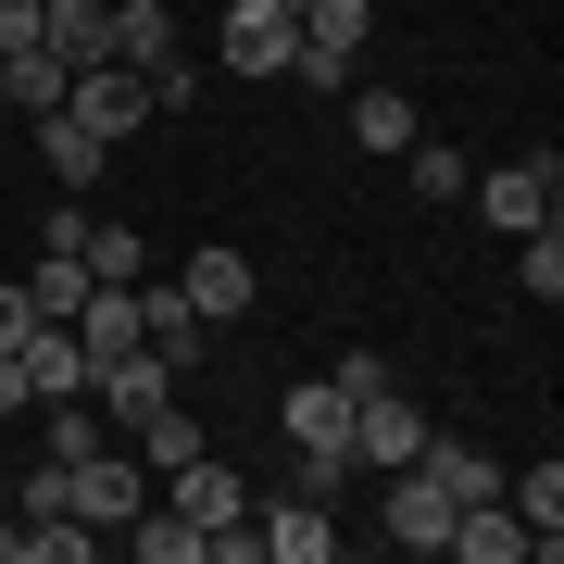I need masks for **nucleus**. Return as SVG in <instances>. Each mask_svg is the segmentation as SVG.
<instances>
[{
  "label": "nucleus",
  "instance_id": "nucleus-1",
  "mask_svg": "<svg viewBox=\"0 0 564 564\" xmlns=\"http://www.w3.org/2000/svg\"><path fill=\"white\" fill-rule=\"evenodd\" d=\"M364 51H377V0H302V39H289V88H339L364 76Z\"/></svg>",
  "mask_w": 564,
  "mask_h": 564
},
{
  "label": "nucleus",
  "instance_id": "nucleus-2",
  "mask_svg": "<svg viewBox=\"0 0 564 564\" xmlns=\"http://www.w3.org/2000/svg\"><path fill=\"white\" fill-rule=\"evenodd\" d=\"M289 39H302V0H226L214 63L226 76H289Z\"/></svg>",
  "mask_w": 564,
  "mask_h": 564
},
{
  "label": "nucleus",
  "instance_id": "nucleus-3",
  "mask_svg": "<svg viewBox=\"0 0 564 564\" xmlns=\"http://www.w3.org/2000/svg\"><path fill=\"white\" fill-rule=\"evenodd\" d=\"M414 452H426V402H414L402 377L364 389V402H351V464H364V477H389V464H414Z\"/></svg>",
  "mask_w": 564,
  "mask_h": 564
},
{
  "label": "nucleus",
  "instance_id": "nucleus-4",
  "mask_svg": "<svg viewBox=\"0 0 564 564\" xmlns=\"http://www.w3.org/2000/svg\"><path fill=\"white\" fill-rule=\"evenodd\" d=\"M251 527H263V564H339V502H314V489L251 502Z\"/></svg>",
  "mask_w": 564,
  "mask_h": 564
},
{
  "label": "nucleus",
  "instance_id": "nucleus-5",
  "mask_svg": "<svg viewBox=\"0 0 564 564\" xmlns=\"http://www.w3.org/2000/svg\"><path fill=\"white\" fill-rule=\"evenodd\" d=\"M63 113L101 126V139H139V126H151V76H139V63H88V76H63Z\"/></svg>",
  "mask_w": 564,
  "mask_h": 564
},
{
  "label": "nucleus",
  "instance_id": "nucleus-6",
  "mask_svg": "<svg viewBox=\"0 0 564 564\" xmlns=\"http://www.w3.org/2000/svg\"><path fill=\"white\" fill-rule=\"evenodd\" d=\"M139 339L176 364V377H202V364H214V326H202V302H188L176 276H139Z\"/></svg>",
  "mask_w": 564,
  "mask_h": 564
},
{
  "label": "nucleus",
  "instance_id": "nucleus-7",
  "mask_svg": "<svg viewBox=\"0 0 564 564\" xmlns=\"http://www.w3.org/2000/svg\"><path fill=\"white\" fill-rule=\"evenodd\" d=\"M552 188H564V163H552V139H540L527 163H489V176H477V214L527 239V226H552Z\"/></svg>",
  "mask_w": 564,
  "mask_h": 564
},
{
  "label": "nucleus",
  "instance_id": "nucleus-8",
  "mask_svg": "<svg viewBox=\"0 0 564 564\" xmlns=\"http://www.w3.org/2000/svg\"><path fill=\"white\" fill-rule=\"evenodd\" d=\"M163 502H176L188 527H239V514H251V477H239V464H214V452H188L176 477H163Z\"/></svg>",
  "mask_w": 564,
  "mask_h": 564
},
{
  "label": "nucleus",
  "instance_id": "nucleus-9",
  "mask_svg": "<svg viewBox=\"0 0 564 564\" xmlns=\"http://www.w3.org/2000/svg\"><path fill=\"white\" fill-rule=\"evenodd\" d=\"M452 514H464V502L426 477V464H389V540H402V552H440V540H452Z\"/></svg>",
  "mask_w": 564,
  "mask_h": 564
},
{
  "label": "nucleus",
  "instance_id": "nucleus-10",
  "mask_svg": "<svg viewBox=\"0 0 564 564\" xmlns=\"http://www.w3.org/2000/svg\"><path fill=\"white\" fill-rule=\"evenodd\" d=\"M39 163H51L63 202H88V188H101V163H113V139H101V126H76V113H39Z\"/></svg>",
  "mask_w": 564,
  "mask_h": 564
},
{
  "label": "nucleus",
  "instance_id": "nucleus-11",
  "mask_svg": "<svg viewBox=\"0 0 564 564\" xmlns=\"http://www.w3.org/2000/svg\"><path fill=\"white\" fill-rule=\"evenodd\" d=\"M176 289L202 302V326H239L263 276H251V251H226V239H214V251H188V276H176Z\"/></svg>",
  "mask_w": 564,
  "mask_h": 564
},
{
  "label": "nucleus",
  "instance_id": "nucleus-12",
  "mask_svg": "<svg viewBox=\"0 0 564 564\" xmlns=\"http://www.w3.org/2000/svg\"><path fill=\"white\" fill-rule=\"evenodd\" d=\"M25 414H39V402H76V389H88V351H76V326H25Z\"/></svg>",
  "mask_w": 564,
  "mask_h": 564
},
{
  "label": "nucleus",
  "instance_id": "nucleus-13",
  "mask_svg": "<svg viewBox=\"0 0 564 564\" xmlns=\"http://www.w3.org/2000/svg\"><path fill=\"white\" fill-rule=\"evenodd\" d=\"M426 139V113L402 101V88H351V151H377V163H402Z\"/></svg>",
  "mask_w": 564,
  "mask_h": 564
},
{
  "label": "nucleus",
  "instance_id": "nucleus-14",
  "mask_svg": "<svg viewBox=\"0 0 564 564\" xmlns=\"http://www.w3.org/2000/svg\"><path fill=\"white\" fill-rule=\"evenodd\" d=\"M276 426H289V452H351V402H339L326 377H302V389H289V402H276Z\"/></svg>",
  "mask_w": 564,
  "mask_h": 564
},
{
  "label": "nucleus",
  "instance_id": "nucleus-15",
  "mask_svg": "<svg viewBox=\"0 0 564 564\" xmlns=\"http://www.w3.org/2000/svg\"><path fill=\"white\" fill-rule=\"evenodd\" d=\"M502 502H514V527H527V540H540V564H552V552H564V464L540 452V464L502 489Z\"/></svg>",
  "mask_w": 564,
  "mask_h": 564
},
{
  "label": "nucleus",
  "instance_id": "nucleus-16",
  "mask_svg": "<svg viewBox=\"0 0 564 564\" xmlns=\"http://www.w3.org/2000/svg\"><path fill=\"white\" fill-rule=\"evenodd\" d=\"M88 289H101V276H88V251H51V239H39V276H25L39 326H76V302H88Z\"/></svg>",
  "mask_w": 564,
  "mask_h": 564
},
{
  "label": "nucleus",
  "instance_id": "nucleus-17",
  "mask_svg": "<svg viewBox=\"0 0 564 564\" xmlns=\"http://www.w3.org/2000/svg\"><path fill=\"white\" fill-rule=\"evenodd\" d=\"M414 464L452 489V502H489V489H502V464H489L477 440H440V426H426V452H414Z\"/></svg>",
  "mask_w": 564,
  "mask_h": 564
},
{
  "label": "nucleus",
  "instance_id": "nucleus-18",
  "mask_svg": "<svg viewBox=\"0 0 564 564\" xmlns=\"http://www.w3.org/2000/svg\"><path fill=\"white\" fill-rule=\"evenodd\" d=\"M101 440H113V426H101V402H88V389H76V402H39V452H51V464H88Z\"/></svg>",
  "mask_w": 564,
  "mask_h": 564
},
{
  "label": "nucleus",
  "instance_id": "nucleus-19",
  "mask_svg": "<svg viewBox=\"0 0 564 564\" xmlns=\"http://www.w3.org/2000/svg\"><path fill=\"white\" fill-rule=\"evenodd\" d=\"M126 540H139V564H202V527H188L176 502H139V514H126Z\"/></svg>",
  "mask_w": 564,
  "mask_h": 564
},
{
  "label": "nucleus",
  "instance_id": "nucleus-20",
  "mask_svg": "<svg viewBox=\"0 0 564 564\" xmlns=\"http://www.w3.org/2000/svg\"><path fill=\"white\" fill-rule=\"evenodd\" d=\"M126 452H139V464H151V477H176V464H188V452H202V426H188L176 402H163V414H139V426H126Z\"/></svg>",
  "mask_w": 564,
  "mask_h": 564
},
{
  "label": "nucleus",
  "instance_id": "nucleus-21",
  "mask_svg": "<svg viewBox=\"0 0 564 564\" xmlns=\"http://www.w3.org/2000/svg\"><path fill=\"white\" fill-rule=\"evenodd\" d=\"M402 176H414V202H464V188H477V163H464L452 139H414V151H402Z\"/></svg>",
  "mask_w": 564,
  "mask_h": 564
},
{
  "label": "nucleus",
  "instance_id": "nucleus-22",
  "mask_svg": "<svg viewBox=\"0 0 564 564\" xmlns=\"http://www.w3.org/2000/svg\"><path fill=\"white\" fill-rule=\"evenodd\" d=\"M163 51H176V13H163V0H126V13H113V63H139V76H151Z\"/></svg>",
  "mask_w": 564,
  "mask_h": 564
},
{
  "label": "nucleus",
  "instance_id": "nucleus-23",
  "mask_svg": "<svg viewBox=\"0 0 564 564\" xmlns=\"http://www.w3.org/2000/svg\"><path fill=\"white\" fill-rule=\"evenodd\" d=\"M88 276H101V289H139V276H151L139 226H101V214H88Z\"/></svg>",
  "mask_w": 564,
  "mask_h": 564
},
{
  "label": "nucleus",
  "instance_id": "nucleus-24",
  "mask_svg": "<svg viewBox=\"0 0 564 564\" xmlns=\"http://www.w3.org/2000/svg\"><path fill=\"white\" fill-rule=\"evenodd\" d=\"M514 289H527V302H564V239H552V226H527V239H514Z\"/></svg>",
  "mask_w": 564,
  "mask_h": 564
},
{
  "label": "nucleus",
  "instance_id": "nucleus-25",
  "mask_svg": "<svg viewBox=\"0 0 564 564\" xmlns=\"http://www.w3.org/2000/svg\"><path fill=\"white\" fill-rule=\"evenodd\" d=\"M101 552V527H76V514H25V564H88Z\"/></svg>",
  "mask_w": 564,
  "mask_h": 564
},
{
  "label": "nucleus",
  "instance_id": "nucleus-26",
  "mask_svg": "<svg viewBox=\"0 0 564 564\" xmlns=\"http://www.w3.org/2000/svg\"><path fill=\"white\" fill-rule=\"evenodd\" d=\"M188 101H202V63L163 51V63H151V113H188Z\"/></svg>",
  "mask_w": 564,
  "mask_h": 564
},
{
  "label": "nucleus",
  "instance_id": "nucleus-27",
  "mask_svg": "<svg viewBox=\"0 0 564 564\" xmlns=\"http://www.w3.org/2000/svg\"><path fill=\"white\" fill-rule=\"evenodd\" d=\"M339 477H351V452H289V489H314V502H339Z\"/></svg>",
  "mask_w": 564,
  "mask_h": 564
},
{
  "label": "nucleus",
  "instance_id": "nucleus-28",
  "mask_svg": "<svg viewBox=\"0 0 564 564\" xmlns=\"http://www.w3.org/2000/svg\"><path fill=\"white\" fill-rule=\"evenodd\" d=\"M326 389H339V402H364V389H389V351H339V377H326Z\"/></svg>",
  "mask_w": 564,
  "mask_h": 564
},
{
  "label": "nucleus",
  "instance_id": "nucleus-29",
  "mask_svg": "<svg viewBox=\"0 0 564 564\" xmlns=\"http://www.w3.org/2000/svg\"><path fill=\"white\" fill-rule=\"evenodd\" d=\"M25 326H39V302H25V276H0V351H25Z\"/></svg>",
  "mask_w": 564,
  "mask_h": 564
},
{
  "label": "nucleus",
  "instance_id": "nucleus-30",
  "mask_svg": "<svg viewBox=\"0 0 564 564\" xmlns=\"http://www.w3.org/2000/svg\"><path fill=\"white\" fill-rule=\"evenodd\" d=\"M13 51H39V0H0V63Z\"/></svg>",
  "mask_w": 564,
  "mask_h": 564
},
{
  "label": "nucleus",
  "instance_id": "nucleus-31",
  "mask_svg": "<svg viewBox=\"0 0 564 564\" xmlns=\"http://www.w3.org/2000/svg\"><path fill=\"white\" fill-rule=\"evenodd\" d=\"M0 414H25V364L13 351H0Z\"/></svg>",
  "mask_w": 564,
  "mask_h": 564
},
{
  "label": "nucleus",
  "instance_id": "nucleus-32",
  "mask_svg": "<svg viewBox=\"0 0 564 564\" xmlns=\"http://www.w3.org/2000/svg\"><path fill=\"white\" fill-rule=\"evenodd\" d=\"M0 564H25V527H0Z\"/></svg>",
  "mask_w": 564,
  "mask_h": 564
}]
</instances>
